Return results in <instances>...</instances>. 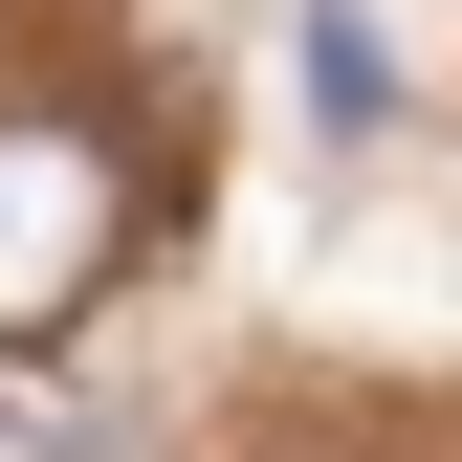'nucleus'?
<instances>
[{
  "mask_svg": "<svg viewBox=\"0 0 462 462\" xmlns=\"http://www.w3.org/2000/svg\"><path fill=\"white\" fill-rule=\"evenodd\" d=\"M309 110H330V133H396V67H374L353 0H309Z\"/></svg>",
  "mask_w": 462,
  "mask_h": 462,
  "instance_id": "2",
  "label": "nucleus"
},
{
  "mask_svg": "<svg viewBox=\"0 0 462 462\" xmlns=\"http://www.w3.org/2000/svg\"><path fill=\"white\" fill-rule=\"evenodd\" d=\"M110 243H133V177H110V133H67V110H0V353L23 330H67Z\"/></svg>",
  "mask_w": 462,
  "mask_h": 462,
  "instance_id": "1",
  "label": "nucleus"
}]
</instances>
